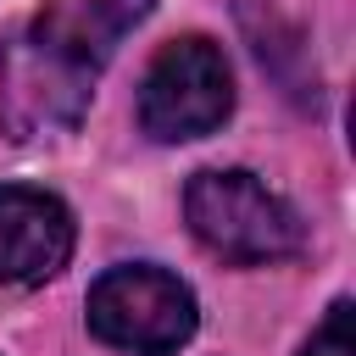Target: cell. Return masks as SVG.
<instances>
[{
    "instance_id": "cell-1",
    "label": "cell",
    "mask_w": 356,
    "mask_h": 356,
    "mask_svg": "<svg viewBox=\"0 0 356 356\" xmlns=\"http://www.w3.org/2000/svg\"><path fill=\"white\" fill-rule=\"evenodd\" d=\"M184 217L189 234L234 267H267L300 250V217L245 167L195 172L184 189Z\"/></svg>"
},
{
    "instance_id": "cell-2",
    "label": "cell",
    "mask_w": 356,
    "mask_h": 356,
    "mask_svg": "<svg viewBox=\"0 0 356 356\" xmlns=\"http://www.w3.org/2000/svg\"><path fill=\"white\" fill-rule=\"evenodd\" d=\"M89 334L134 356H167L195 334V295L167 267H111L89 289Z\"/></svg>"
},
{
    "instance_id": "cell-3",
    "label": "cell",
    "mask_w": 356,
    "mask_h": 356,
    "mask_svg": "<svg viewBox=\"0 0 356 356\" xmlns=\"http://www.w3.org/2000/svg\"><path fill=\"white\" fill-rule=\"evenodd\" d=\"M228 111H234V72L211 39L189 33L156 50L139 83V122L150 139H167V145L200 139L222 128Z\"/></svg>"
},
{
    "instance_id": "cell-4",
    "label": "cell",
    "mask_w": 356,
    "mask_h": 356,
    "mask_svg": "<svg viewBox=\"0 0 356 356\" xmlns=\"http://www.w3.org/2000/svg\"><path fill=\"white\" fill-rule=\"evenodd\" d=\"M150 6L156 0H44L17 33L33 50H44L56 67H67V72L95 83L100 67L117 56L122 33L134 22H145Z\"/></svg>"
},
{
    "instance_id": "cell-5",
    "label": "cell",
    "mask_w": 356,
    "mask_h": 356,
    "mask_svg": "<svg viewBox=\"0 0 356 356\" xmlns=\"http://www.w3.org/2000/svg\"><path fill=\"white\" fill-rule=\"evenodd\" d=\"M72 211L33 184H0V284H44L72 256Z\"/></svg>"
},
{
    "instance_id": "cell-6",
    "label": "cell",
    "mask_w": 356,
    "mask_h": 356,
    "mask_svg": "<svg viewBox=\"0 0 356 356\" xmlns=\"http://www.w3.org/2000/svg\"><path fill=\"white\" fill-rule=\"evenodd\" d=\"M300 356H356V306L350 300H334Z\"/></svg>"
}]
</instances>
